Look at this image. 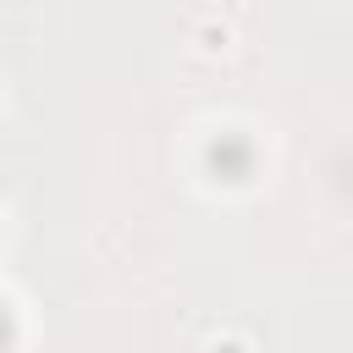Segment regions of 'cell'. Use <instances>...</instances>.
Instances as JSON below:
<instances>
[{
	"instance_id": "1",
	"label": "cell",
	"mask_w": 353,
	"mask_h": 353,
	"mask_svg": "<svg viewBox=\"0 0 353 353\" xmlns=\"http://www.w3.org/2000/svg\"><path fill=\"white\" fill-rule=\"evenodd\" d=\"M210 165H215L226 182H243V176L254 171V143L237 138V132H221V138L210 143Z\"/></svg>"
}]
</instances>
